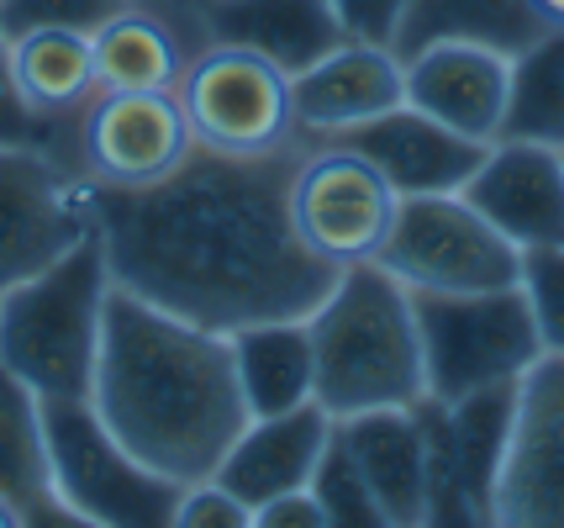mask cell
<instances>
[{"label": "cell", "instance_id": "obj_1", "mask_svg": "<svg viewBox=\"0 0 564 528\" xmlns=\"http://www.w3.org/2000/svg\"><path fill=\"white\" fill-rule=\"evenodd\" d=\"M306 143L280 153H212L153 185H100V249L111 285L212 333L270 317H312L344 265L301 244L291 223V180Z\"/></svg>", "mask_w": 564, "mask_h": 528}, {"label": "cell", "instance_id": "obj_2", "mask_svg": "<svg viewBox=\"0 0 564 528\" xmlns=\"http://www.w3.org/2000/svg\"><path fill=\"white\" fill-rule=\"evenodd\" d=\"M90 407L127 454L174 486L217 476L221 454L248 428L227 333L185 323L122 285L106 297Z\"/></svg>", "mask_w": 564, "mask_h": 528}, {"label": "cell", "instance_id": "obj_3", "mask_svg": "<svg viewBox=\"0 0 564 528\" xmlns=\"http://www.w3.org/2000/svg\"><path fill=\"white\" fill-rule=\"evenodd\" d=\"M306 333L317 359V407L327 418L417 407L427 397L417 306L386 265H344L327 297L312 306Z\"/></svg>", "mask_w": 564, "mask_h": 528}, {"label": "cell", "instance_id": "obj_4", "mask_svg": "<svg viewBox=\"0 0 564 528\" xmlns=\"http://www.w3.org/2000/svg\"><path fill=\"white\" fill-rule=\"evenodd\" d=\"M106 297L111 265L100 233L32 280L0 291V370L22 380L37 402L90 397Z\"/></svg>", "mask_w": 564, "mask_h": 528}, {"label": "cell", "instance_id": "obj_5", "mask_svg": "<svg viewBox=\"0 0 564 528\" xmlns=\"http://www.w3.org/2000/svg\"><path fill=\"white\" fill-rule=\"evenodd\" d=\"M412 306H417L422 338V380H427V397L438 402H459L486 386H512L543 354L522 285L465 291V297L412 291Z\"/></svg>", "mask_w": 564, "mask_h": 528}, {"label": "cell", "instance_id": "obj_6", "mask_svg": "<svg viewBox=\"0 0 564 528\" xmlns=\"http://www.w3.org/2000/svg\"><path fill=\"white\" fill-rule=\"evenodd\" d=\"M43 439H48L53 492L90 528H170L180 486L153 476L122 439L100 423L90 397L43 402Z\"/></svg>", "mask_w": 564, "mask_h": 528}, {"label": "cell", "instance_id": "obj_7", "mask_svg": "<svg viewBox=\"0 0 564 528\" xmlns=\"http://www.w3.org/2000/svg\"><path fill=\"white\" fill-rule=\"evenodd\" d=\"M375 265L427 297L507 291L522 280V254L465 196H401Z\"/></svg>", "mask_w": 564, "mask_h": 528}, {"label": "cell", "instance_id": "obj_8", "mask_svg": "<svg viewBox=\"0 0 564 528\" xmlns=\"http://www.w3.org/2000/svg\"><path fill=\"white\" fill-rule=\"evenodd\" d=\"M196 149L212 153H280L301 143L291 122V75L232 43H200L174 85Z\"/></svg>", "mask_w": 564, "mask_h": 528}, {"label": "cell", "instance_id": "obj_9", "mask_svg": "<svg viewBox=\"0 0 564 528\" xmlns=\"http://www.w3.org/2000/svg\"><path fill=\"white\" fill-rule=\"evenodd\" d=\"M100 233V185L43 149H0V291Z\"/></svg>", "mask_w": 564, "mask_h": 528}, {"label": "cell", "instance_id": "obj_10", "mask_svg": "<svg viewBox=\"0 0 564 528\" xmlns=\"http://www.w3.org/2000/svg\"><path fill=\"white\" fill-rule=\"evenodd\" d=\"M512 407L517 380L469 391L459 402H438V397L417 402L422 454H427V524H491L496 476L512 439Z\"/></svg>", "mask_w": 564, "mask_h": 528}, {"label": "cell", "instance_id": "obj_11", "mask_svg": "<svg viewBox=\"0 0 564 528\" xmlns=\"http://www.w3.org/2000/svg\"><path fill=\"white\" fill-rule=\"evenodd\" d=\"M401 196L365 153L344 143H312L291 180V223L301 244L327 265L375 259L395 223Z\"/></svg>", "mask_w": 564, "mask_h": 528}, {"label": "cell", "instance_id": "obj_12", "mask_svg": "<svg viewBox=\"0 0 564 528\" xmlns=\"http://www.w3.org/2000/svg\"><path fill=\"white\" fill-rule=\"evenodd\" d=\"M491 524L564 528V354H539L533 370L517 380Z\"/></svg>", "mask_w": 564, "mask_h": 528}, {"label": "cell", "instance_id": "obj_13", "mask_svg": "<svg viewBox=\"0 0 564 528\" xmlns=\"http://www.w3.org/2000/svg\"><path fill=\"white\" fill-rule=\"evenodd\" d=\"M191 149L196 138L174 90H100L79 117V170L111 191L164 180Z\"/></svg>", "mask_w": 564, "mask_h": 528}, {"label": "cell", "instance_id": "obj_14", "mask_svg": "<svg viewBox=\"0 0 564 528\" xmlns=\"http://www.w3.org/2000/svg\"><path fill=\"white\" fill-rule=\"evenodd\" d=\"M517 254L564 249V149L496 138L459 191Z\"/></svg>", "mask_w": 564, "mask_h": 528}, {"label": "cell", "instance_id": "obj_15", "mask_svg": "<svg viewBox=\"0 0 564 528\" xmlns=\"http://www.w3.org/2000/svg\"><path fill=\"white\" fill-rule=\"evenodd\" d=\"M401 101H406L401 58L380 43H359V37L322 53L312 69H301L291 79V122L306 149L333 143V138L375 122L380 111H391Z\"/></svg>", "mask_w": 564, "mask_h": 528}, {"label": "cell", "instance_id": "obj_16", "mask_svg": "<svg viewBox=\"0 0 564 528\" xmlns=\"http://www.w3.org/2000/svg\"><path fill=\"white\" fill-rule=\"evenodd\" d=\"M401 75H406V106H417L422 117L475 143L501 138L507 85H512L507 53L480 49V43H433L401 58Z\"/></svg>", "mask_w": 564, "mask_h": 528}, {"label": "cell", "instance_id": "obj_17", "mask_svg": "<svg viewBox=\"0 0 564 528\" xmlns=\"http://www.w3.org/2000/svg\"><path fill=\"white\" fill-rule=\"evenodd\" d=\"M344 149L365 153L380 175L391 180L395 196H459L465 180L475 175V164L486 159V143L459 138L443 122L422 117L417 106H391L375 122L354 127L344 138H333Z\"/></svg>", "mask_w": 564, "mask_h": 528}, {"label": "cell", "instance_id": "obj_18", "mask_svg": "<svg viewBox=\"0 0 564 528\" xmlns=\"http://www.w3.org/2000/svg\"><path fill=\"white\" fill-rule=\"evenodd\" d=\"M191 17L200 26V43H232L259 53L291 79L312 69L322 53L348 43L333 0H200Z\"/></svg>", "mask_w": 564, "mask_h": 528}, {"label": "cell", "instance_id": "obj_19", "mask_svg": "<svg viewBox=\"0 0 564 528\" xmlns=\"http://www.w3.org/2000/svg\"><path fill=\"white\" fill-rule=\"evenodd\" d=\"M333 423L338 418H327L317 402L274 412V418H248V428L232 439V450L221 454L217 481L248 513H259L274 497L312 486V471L333 439Z\"/></svg>", "mask_w": 564, "mask_h": 528}, {"label": "cell", "instance_id": "obj_20", "mask_svg": "<svg viewBox=\"0 0 564 528\" xmlns=\"http://www.w3.org/2000/svg\"><path fill=\"white\" fill-rule=\"evenodd\" d=\"M196 49V17L164 0H132L100 32H90L100 90H174Z\"/></svg>", "mask_w": 564, "mask_h": 528}, {"label": "cell", "instance_id": "obj_21", "mask_svg": "<svg viewBox=\"0 0 564 528\" xmlns=\"http://www.w3.org/2000/svg\"><path fill=\"white\" fill-rule=\"evenodd\" d=\"M338 439L354 454L386 528L427 524V454H422L417 407H375L338 418Z\"/></svg>", "mask_w": 564, "mask_h": 528}, {"label": "cell", "instance_id": "obj_22", "mask_svg": "<svg viewBox=\"0 0 564 528\" xmlns=\"http://www.w3.org/2000/svg\"><path fill=\"white\" fill-rule=\"evenodd\" d=\"M0 503L17 528H79L53 492L43 402L0 370Z\"/></svg>", "mask_w": 564, "mask_h": 528}, {"label": "cell", "instance_id": "obj_23", "mask_svg": "<svg viewBox=\"0 0 564 528\" xmlns=\"http://www.w3.org/2000/svg\"><path fill=\"white\" fill-rule=\"evenodd\" d=\"M549 26L554 22L533 0H406L391 32V53L412 58L433 43H480L512 58L528 43H539Z\"/></svg>", "mask_w": 564, "mask_h": 528}, {"label": "cell", "instance_id": "obj_24", "mask_svg": "<svg viewBox=\"0 0 564 528\" xmlns=\"http://www.w3.org/2000/svg\"><path fill=\"white\" fill-rule=\"evenodd\" d=\"M227 344H232V370H238L248 418H274V412L317 402V359H312L306 317L248 323L227 333Z\"/></svg>", "mask_w": 564, "mask_h": 528}, {"label": "cell", "instance_id": "obj_25", "mask_svg": "<svg viewBox=\"0 0 564 528\" xmlns=\"http://www.w3.org/2000/svg\"><path fill=\"white\" fill-rule=\"evenodd\" d=\"M11 43V75L26 106L48 122H79L85 106L100 96L96 53L85 32H22Z\"/></svg>", "mask_w": 564, "mask_h": 528}, {"label": "cell", "instance_id": "obj_26", "mask_svg": "<svg viewBox=\"0 0 564 528\" xmlns=\"http://www.w3.org/2000/svg\"><path fill=\"white\" fill-rule=\"evenodd\" d=\"M501 138L564 149V26H549L539 43L512 53Z\"/></svg>", "mask_w": 564, "mask_h": 528}, {"label": "cell", "instance_id": "obj_27", "mask_svg": "<svg viewBox=\"0 0 564 528\" xmlns=\"http://www.w3.org/2000/svg\"><path fill=\"white\" fill-rule=\"evenodd\" d=\"M0 149H43L48 159L79 170V122L37 117L11 75V43L0 37Z\"/></svg>", "mask_w": 564, "mask_h": 528}, {"label": "cell", "instance_id": "obj_28", "mask_svg": "<svg viewBox=\"0 0 564 528\" xmlns=\"http://www.w3.org/2000/svg\"><path fill=\"white\" fill-rule=\"evenodd\" d=\"M312 497L322 503L327 528H386L365 476H359V465H354V454H348L344 439H338V423H333V439H327L317 471H312Z\"/></svg>", "mask_w": 564, "mask_h": 528}, {"label": "cell", "instance_id": "obj_29", "mask_svg": "<svg viewBox=\"0 0 564 528\" xmlns=\"http://www.w3.org/2000/svg\"><path fill=\"white\" fill-rule=\"evenodd\" d=\"M132 0H0V37L22 32H100Z\"/></svg>", "mask_w": 564, "mask_h": 528}, {"label": "cell", "instance_id": "obj_30", "mask_svg": "<svg viewBox=\"0 0 564 528\" xmlns=\"http://www.w3.org/2000/svg\"><path fill=\"white\" fill-rule=\"evenodd\" d=\"M522 297L533 306L543 354H564V249L522 254Z\"/></svg>", "mask_w": 564, "mask_h": 528}, {"label": "cell", "instance_id": "obj_31", "mask_svg": "<svg viewBox=\"0 0 564 528\" xmlns=\"http://www.w3.org/2000/svg\"><path fill=\"white\" fill-rule=\"evenodd\" d=\"M248 524H253V513H248L217 476L180 486L174 518H170V528H248Z\"/></svg>", "mask_w": 564, "mask_h": 528}, {"label": "cell", "instance_id": "obj_32", "mask_svg": "<svg viewBox=\"0 0 564 528\" xmlns=\"http://www.w3.org/2000/svg\"><path fill=\"white\" fill-rule=\"evenodd\" d=\"M333 6H338V17H344L348 37L391 49V32H395V22H401V6H406V0H333Z\"/></svg>", "mask_w": 564, "mask_h": 528}, {"label": "cell", "instance_id": "obj_33", "mask_svg": "<svg viewBox=\"0 0 564 528\" xmlns=\"http://www.w3.org/2000/svg\"><path fill=\"white\" fill-rule=\"evenodd\" d=\"M253 528H327V518H322V503L312 497V486H301V492H285V497L259 507Z\"/></svg>", "mask_w": 564, "mask_h": 528}, {"label": "cell", "instance_id": "obj_34", "mask_svg": "<svg viewBox=\"0 0 564 528\" xmlns=\"http://www.w3.org/2000/svg\"><path fill=\"white\" fill-rule=\"evenodd\" d=\"M533 6H539V11H543V17H549L554 26H564V0H533Z\"/></svg>", "mask_w": 564, "mask_h": 528}, {"label": "cell", "instance_id": "obj_35", "mask_svg": "<svg viewBox=\"0 0 564 528\" xmlns=\"http://www.w3.org/2000/svg\"><path fill=\"white\" fill-rule=\"evenodd\" d=\"M164 6H180V11H196L200 0H164Z\"/></svg>", "mask_w": 564, "mask_h": 528}, {"label": "cell", "instance_id": "obj_36", "mask_svg": "<svg viewBox=\"0 0 564 528\" xmlns=\"http://www.w3.org/2000/svg\"><path fill=\"white\" fill-rule=\"evenodd\" d=\"M0 528H17L11 524V513H6V503H0Z\"/></svg>", "mask_w": 564, "mask_h": 528}]
</instances>
